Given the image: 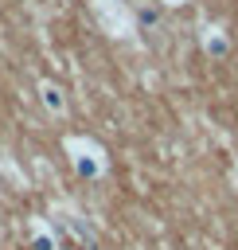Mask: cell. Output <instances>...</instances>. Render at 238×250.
<instances>
[{"mask_svg": "<svg viewBox=\"0 0 238 250\" xmlns=\"http://www.w3.org/2000/svg\"><path fill=\"white\" fill-rule=\"evenodd\" d=\"M39 105H43L51 117H62V113H66V90H62L59 82L43 78V82H39Z\"/></svg>", "mask_w": 238, "mask_h": 250, "instance_id": "2", "label": "cell"}, {"mask_svg": "<svg viewBox=\"0 0 238 250\" xmlns=\"http://www.w3.org/2000/svg\"><path fill=\"white\" fill-rule=\"evenodd\" d=\"M62 148L70 152V164H74V172L78 176H86V180H98V176H105V152L90 141V137H66L62 141Z\"/></svg>", "mask_w": 238, "mask_h": 250, "instance_id": "1", "label": "cell"}, {"mask_svg": "<svg viewBox=\"0 0 238 250\" xmlns=\"http://www.w3.org/2000/svg\"><path fill=\"white\" fill-rule=\"evenodd\" d=\"M94 8H98V20H101L113 35H125V31H129V16L117 8V0H94Z\"/></svg>", "mask_w": 238, "mask_h": 250, "instance_id": "3", "label": "cell"}, {"mask_svg": "<svg viewBox=\"0 0 238 250\" xmlns=\"http://www.w3.org/2000/svg\"><path fill=\"white\" fill-rule=\"evenodd\" d=\"M160 4H183V0H160Z\"/></svg>", "mask_w": 238, "mask_h": 250, "instance_id": "6", "label": "cell"}, {"mask_svg": "<svg viewBox=\"0 0 238 250\" xmlns=\"http://www.w3.org/2000/svg\"><path fill=\"white\" fill-rule=\"evenodd\" d=\"M203 47H207L211 55H226V39H222L218 31H207V35H203Z\"/></svg>", "mask_w": 238, "mask_h": 250, "instance_id": "5", "label": "cell"}, {"mask_svg": "<svg viewBox=\"0 0 238 250\" xmlns=\"http://www.w3.org/2000/svg\"><path fill=\"white\" fill-rule=\"evenodd\" d=\"M31 250H59V238H55V227L51 223L31 219Z\"/></svg>", "mask_w": 238, "mask_h": 250, "instance_id": "4", "label": "cell"}]
</instances>
